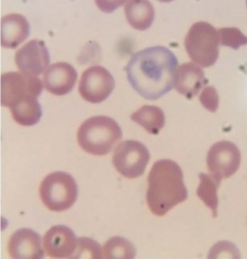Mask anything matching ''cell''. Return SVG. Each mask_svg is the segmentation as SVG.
<instances>
[{
  "label": "cell",
  "mask_w": 247,
  "mask_h": 259,
  "mask_svg": "<svg viewBox=\"0 0 247 259\" xmlns=\"http://www.w3.org/2000/svg\"><path fill=\"white\" fill-rule=\"evenodd\" d=\"M177 66L178 60L172 51L156 46L133 54L126 72L130 84L139 95L156 101L174 87Z\"/></svg>",
  "instance_id": "obj_1"
},
{
  "label": "cell",
  "mask_w": 247,
  "mask_h": 259,
  "mask_svg": "<svg viewBox=\"0 0 247 259\" xmlns=\"http://www.w3.org/2000/svg\"><path fill=\"white\" fill-rule=\"evenodd\" d=\"M147 204L156 216L163 217L188 198L180 166L174 160L163 159L153 164L148 177Z\"/></svg>",
  "instance_id": "obj_2"
},
{
  "label": "cell",
  "mask_w": 247,
  "mask_h": 259,
  "mask_svg": "<svg viewBox=\"0 0 247 259\" xmlns=\"http://www.w3.org/2000/svg\"><path fill=\"white\" fill-rule=\"evenodd\" d=\"M122 138L119 124L106 116L89 118L80 125L77 133V140L81 149L95 156L109 154Z\"/></svg>",
  "instance_id": "obj_3"
},
{
  "label": "cell",
  "mask_w": 247,
  "mask_h": 259,
  "mask_svg": "<svg viewBox=\"0 0 247 259\" xmlns=\"http://www.w3.org/2000/svg\"><path fill=\"white\" fill-rule=\"evenodd\" d=\"M220 37L208 22H196L191 26L185 39V48L192 62L201 67L216 63L219 56Z\"/></svg>",
  "instance_id": "obj_4"
},
{
  "label": "cell",
  "mask_w": 247,
  "mask_h": 259,
  "mask_svg": "<svg viewBox=\"0 0 247 259\" xmlns=\"http://www.w3.org/2000/svg\"><path fill=\"white\" fill-rule=\"evenodd\" d=\"M78 186L67 172L57 171L45 177L40 186V197L50 210L62 212L72 207L78 198Z\"/></svg>",
  "instance_id": "obj_5"
},
{
  "label": "cell",
  "mask_w": 247,
  "mask_h": 259,
  "mask_svg": "<svg viewBox=\"0 0 247 259\" xmlns=\"http://www.w3.org/2000/svg\"><path fill=\"white\" fill-rule=\"evenodd\" d=\"M43 84L38 77L25 72H7L1 75V105L12 107L26 97L38 98Z\"/></svg>",
  "instance_id": "obj_6"
},
{
  "label": "cell",
  "mask_w": 247,
  "mask_h": 259,
  "mask_svg": "<svg viewBox=\"0 0 247 259\" xmlns=\"http://www.w3.org/2000/svg\"><path fill=\"white\" fill-rule=\"evenodd\" d=\"M149 160L148 148L135 140L124 141L119 143L112 158L116 171L128 179H136L143 175Z\"/></svg>",
  "instance_id": "obj_7"
},
{
  "label": "cell",
  "mask_w": 247,
  "mask_h": 259,
  "mask_svg": "<svg viewBox=\"0 0 247 259\" xmlns=\"http://www.w3.org/2000/svg\"><path fill=\"white\" fill-rule=\"evenodd\" d=\"M114 87L115 80L110 72L103 66H95L83 72L78 92L88 102L100 104L110 97Z\"/></svg>",
  "instance_id": "obj_8"
},
{
  "label": "cell",
  "mask_w": 247,
  "mask_h": 259,
  "mask_svg": "<svg viewBox=\"0 0 247 259\" xmlns=\"http://www.w3.org/2000/svg\"><path fill=\"white\" fill-rule=\"evenodd\" d=\"M240 161L239 148L228 141L217 142L208 153L209 170L221 178H229L233 175L239 169Z\"/></svg>",
  "instance_id": "obj_9"
},
{
  "label": "cell",
  "mask_w": 247,
  "mask_h": 259,
  "mask_svg": "<svg viewBox=\"0 0 247 259\" xmlns=\"http://www.w3.org/2000/svg\"><path fill=\"white\" fill-rule=\"evenodd\" d=\"M15 61L21 72L39 75L49 66L51 56L43 40H31L16 52Z\"/></svg>",
  "instance_id": "obj_10"
},
{
  "label": "cell",
  "mask_w": 247,
  "mask_h": 259,
  "mask_svg": "<svg viewBox=\"0 0 247 259\" xmlns=\"http://www.w3.org/2000/svg\"><path fill=\"white\" fill-rule=\"evenodd\" d=\"M10 257L15 259H42L45 251L42 237L31 229H19L15 232L8 243Z\"/></svg>",
  "instance_id": "obj_11"
},
{
  "label": "cell",
  "mask_w": 247,
  "mask_h": 259,
  "mask_svg": "<svg viewBox=\"0 0 247 259\" xmlns=\"http://www.w3.org/2000/svg\"><path fill=\"white\" fill-rule=\"evenodd\" d=\"M77 239L73 230L67 226H54L44 236V248L49 257L70 258L76 248Z\"/></svg>",
  "instance_id": "obj_12"
},
{
  "label": "cell",
  "mask_w": 247,
  "mask_h": 259,
  "mask_svg": "<svg viewBox=\"0 0 247 259\" xmlns=\"http://www.w3.org/2000/svg\"><path fill=\"white\" fill-rule=\"evenodd\" d=\"M78 78L75 68L69 63H54L45 71L44 86L47 91L57 96H63L72 92Z\"/></svg>",
  "instance_id": "obj_13"
},
{
  "label": "cell",
  "mask_w": 247,
  "mask_h": 259,
  "mask_svg": "<svg viewBox=\"0 0 247 259\" xmlns=\"http://www.w3.org/2000/svg\"><path fill=\"white\" fill-rule=\"evenodd\" d=\"M30 35V25L25 16L20 14L7 15L1 19V46L15 49Z\"/></svg>",
  "instance_id": "obj_14"
},
{
  "label": "cell",
  "mask_w": 247,
  "mask_h": 259,
  "mask_svg": "<svg viewBox=\"0 0 247 259\" xmlns=\"http://www.w3.org/2000/svg\"><path fill=\"white\" fill-rule=\"evenodd\" d=\"M207 82L202 69L194 63H184L177 68L174 87L187 99L196 96Z\"/></svg>",
  "instance_id": "obj_15"
},
{
  "label": "cell",
  "mask_w": 247,
  "mask_h": 259,
  "mask_svg": "<svg viewBox=\"0 0 247 259\" xmlns=\"http://www.w3.org/2000/svg\"><path fill=\"white\" fill-rule=\"evenodd\" d=\"M124 10L129 24L138 31L148 29L154 22L155 11L148 0H129Z\"/></svg>",
  "instance_id": "obj_16"
},
{
  "label": "cell",
  "mask_w": 247,
  "mask_h": 259,
  "mask_svg": "<svg viewBox=\"0 0 247 259\" xmlns=\"http://www.w3.org/2000/svg\"><path fill=\"white\" fill-rule=\"evenodd\" d=\"M37 98L33 95L28 96L16 105L10 107L12 116L19 125L32 126L40 120L43 112Z\"/></svg>",
  "instance_id": "obj_17"
},
{
  "label": "cell",
  "mask_w": 247,
  "mask_h": 259,
  "mask_svg": "<svg viewBox=\"0 0 247 259\" xmlns=\"http://www.w3.org/2000/svg\"><path fill=\"white\" fill-rule=\"evenodd\" d=\"M130 118L151 135L158 134L166 122L163 110L156 106H143L133 113Z\"/></svg>",
  "instance_id": "obj_18"
},
{
  "label": "cell",
  "mask_w": 247,
  "mask_h": 259,
  "mask_svg": "<svg viewBox=\"0 0 247 259\" xmlns=\"http://www.w3.org/2000/svg\"><path fill=\"white\" fill-rule=\"evenodd\" d=\"M200 183L197 189V195L208 207L212 210L214 218L218 215V189L222 178L216 174H200Z\"/></svg>",
  "instance_id": "obj_19"
},
{
  "label": "cell",
  "mask_w": 247,
  "mask_h": 259,
  "mask_svg": "<svg viewBox=\"0 0 247 259\" xmlns=\"http://www.w3.org/2000/svg\"><path fill=\"white\" fill-rule=\"evenodd\" d=\"M136 249L128 239L120 236L110 238L103 248L104 258L133 259L136 257Z\"/></svg>",
  "instance_id": "obj_20"
},
{
  "label": "cell",
  "mask_w": 247,
  "mask_h": 259,
  "mask_svg": "<svg viewBox=\"0 0 247 259\" xmlns=\"http://www.w3.org/2000/svg\"><path fill=\"white\" fill-rule=\"evenodd\" d=\"M101 258L103 251L101 245L92 238L80 237L77 239L75 252L70 258Z\"/></svg>",
  "instance_id": "obj_21"
},
{
  "label": "cell",
  "mask_w": 247,
  "mask_h": 259,
  "mask_svg": "<svg viewBox=\"0 0 247 259\" xmlns=\"http://www.w3.org/2000/svg\"><path fill=\"white\" fill-rule=\"evenodd\" d=\"M220 44L222 46L237 50L247 45V37L236 28H224L218 30Z\"/></svg>",
  "instance_id": "obj_22"
},
{
  "label": "cell",
  "mask_w": 247,
  "mask_h": 259,
  "mask_svg": "<svg viewBox=\"0 0 247 259\" xmlns=\"http://www.w3.org/2000/svg\"><path fill=\"white\" fill-rule=\"evenodd\" d=\"M199 101L203 107L212 112L215 113L219 106V96L216 89L212 86L206 87L199 96Z\"/></svg>",
  "instance_id": "obj_23"
},
{
  "label": "cell",
  "mask_w": 247,
  "mask_h": 259,
  "mask_svg": "<svg viewBox=\"0 0 247 259\" xmlns=\"http://www.w3.org/2000/svg\"><path fill=\"white\" fill-rule=\"evenodd\" d=\"M224 253L225 254L228 253L233 257H240V256H239V251L237 248L233 244L228 242H221L214 245L213 248L209 252L210 254H209V257L215 254H217L215 257H219L220 254H224Z\"/></svg>",
  "instance_id": "obj_24"
},
{
  "label": "cell",
  "mask_w": 247,
  "mask_h": 259,
  "mask_svg": "<svg viewBox=\"0 0 247 259\" xmlns=\"http://www.w3.org/2000/svg\"><path fill=\"white\" fill-rule=\"evenodd\" d=\"M127 0H95L97 7L103 13H111L122 7Z\"/></svg>",
  "instance_id": "obj_25"
},
{
  "label": "cell",
  "mask_w": 247,
  "mask_h": 259,
  "mask_svg": "<svg viewBox=\"0 0 247 259\" xmlns=\"http://www.w3.org/2000/svg\"><path fill=\"white\" fill-rule=\"evenodd\" d=\"M157 1H160V2L162 3H170L172 2L174 0H157Z\"/></svg>",
  "instance_id": "obj_26"
},
{
  "label": "cell",
  "mask_w": 247,
  "mask_h": 259,
  "mask_svg": "<svg viewBox=\"0 0 247 259\" xmlns=\"http://www.w3.org/2000/svg\"><path fill=\"white\" fill-rule=\"evenodd\" d=\"M246 6H247V0H246Z\"/></svg>",
  "instance_id": "obj_27"
}]
</instances>
